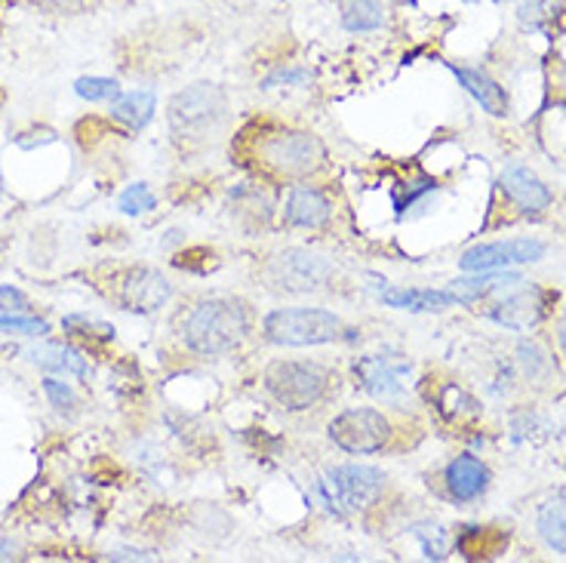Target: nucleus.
<instances>
[{
    "label": "nucleus",
    "mask_w": 566,
    "mask_h": 563,
    "mask_svg": "<svg viewBox=\"0 0 566 563\" xmlns=\"http://www.w3.org/2000/svg\"><path fill=\"white\" fill-rule=\"evenodd\" d=\"M31 361L50 373H74V376H90V364H86L84 352L77 348H69V345H43V348H34L31 352Z\"/></svg>",
    "instance_id": "nucleus-22"
},
{
    "label": "nucleus",
    "mask_w": 566,
    "mask_h": 563,
    "mask_svg": "<svg viewBox=\"0 0 566 563\" xmlns=\"http://www.w3.org/2000/svg\"><path fill=\"white\" fill-rule=\"evenodd\" d=\"M108 557L112 561H151V554H145V551H112Z\"/></svg>",
    "instance_id": "nucleus-33"
},
{
    "label": "nucleus",
    "mask_w": 566,
    "mask_h": 563,
    "mask_svg": "<svg viewBox=\"0 0 566 563\" xmlns=\"http://www.w3.org/2000/svg\"><path fill=\"white\" fill-rule=\"evenodd\" d=\"M329 216H333V200L321 188L298 183L286 191V200H283L286 226L314 231V228H324L329 222Z\"/></svg>",
    "instance_id": "nucleus-14"
},
{
    "label": "nucleus",
    "mask_w": 566,
    "mask_h": 563,
    "mask_svg": "<svg viewBox=\"0 0 566 563\" xmlns=\"http://www.w3.org/2000/svg\"><path fill=\"white\" fill-rule=\"evenodd\" d=\"M0 333H25V336H46L50 324L41 317H22L19 311H3L0 314Z\"/></svg>",
    "instance_id": "nucleus-29"
},
{
    "label": "nucleus",
    "mask_w": 566,
    "mask_h": 563,
    "mask_svg": "<svg viewBox=\"0 0 566 563\" xmlns=\"http://www.w3.org/2000/svg\"><path fill=\"white\" fill-rule=\"evenodd\" d=\"M382 302L388 309L400 311H443L462 305L450 286L447 290H397V286H388L382 293Z\"/></svg>",
    "instance_id": "nucleus-18"
},
{
    "label": "nucleus",
    "mask_w": 566,
    "mask_h": 563,
    "mask_svg": "<svg viewBox=\"0 0 566 563\" xmlns=\"http://www.w3.org/2000/svg\"><path fill=\"white\" fill-rule=\"evenodd\" d=\"M262 333L271 345L305 348V345H326L348 333L339 314L326 309H274L262 321Z\"/></svg>",
    "instance_id": "nucleus-5"
},
{
    "label": "nucleus",
    "mask_w": 566,
    "mask_h": 563,
    "mask_svg": "<svg viewBox=\"0 0 566 563\" xmlns=\"http://www.w3.org/2000/svg\"><path fill=\"white\" fill-rule=\"evenodd\" d=\"M443 487H447V496L453 499L455 505L478 502L490 487V468L478 456L462 452L443 468Z\"/></svg>",
    "instance_id": "nucleus-13"
},
{
    "label": "nucleus",
    "mask_w": 566,
    "mask_h": 563,
    "mask_svg": "<svg viewBox=\"0 0 566 563\" xmlns=\"http://www.w3.org/2000/svg\"><path fill=\"white\" fill-rule=\"evenodd\" d=\"M566 13V0H517V22L526 31H542Z\"/></svg>",
    "instance_id": "nucleus-24"
},
{
    "label": "nucleus",
    "mask_w": 566,
    "mask_h": 563,
    "mask_svg": "<svg viewBox=\"0 0 566 563\" xmlns=\"http://www.w3.org/2000/svg\"><path fill=\"white\" fill-rule=\"evenodd\" d=\"M505 545H509V533L499 526H462L455 533V549L462 551V557H468V561L495 557Z\"/></svg>",
    "instance_id": "nucleus-19"
},
{
    "label": "nucleus",
    "mask_w": 566,
    "mask_h": 563,
    "mask_svg": "<svg viewBox=\"0 0 566 563\" xmlns=\"http://www.w3.org/2000/svg\"><path fill=\"white\" fill-rule=\"evenodd\" d=\"M312 81V71L308 69H277V71H271L269 77L262 81V90H277V86H302V84H308Z\"/></svg>",
    "instance_id": "nucleus-31"
},
{
    "label": "nucleus",
    "mask_w": 566,
    "mask_h": 563,
    "mask_svg": "<svg viewBox=\"0 0 566 563\" xmlns=\"http://www.w3.org/2000/svg\"><path fill=\"white\" fill-rule=\"evenodd\" d=\"M3 311H29V299L15 286H0V314Z\"/></svg>",
    "instance_id": "nucleus-32"
},
{
    "label": "nucleus",
    "mask_w": 566,
    "mask_h": 563,
    "mask_svg": "<svg viewBox=\"0 0 566 563\" xmlns=\"http://www.w3.org/2000/svg\"><path fill=\"white\" fill-rule=\"evenodd\" d=\"M43 395L50 397V404L59 409V413H74L77 409V392L71 388L69 382H62V379H43Z\"/></svg>",
    "instance_id": "nucleus-30"
},
{
    "label": "nucleus",
    "mask_w": 566,
    "mask_h": 563,
    "mask_svg": "<svg viewBox=\"0 0 566 563\" xmlns=\"http://www.w3.org/2000/svg\"><path fill=\"white\" fill-rule=\"evenodd\" d=\"M250 157L271 179L305 183L317 169H324V142L302 129H269L250 139Z\"/></svg>",
    "instance_id": "nucleus-2"
},
{
    "label": "nucleus",
    "mask_w": 566,
    "mask_h": 563,
    "mask_svg": "<svg viewBox=\"0 0 566 563\" xmlns=\"http://www.w3.org/2000/svg\"><path fill=\"white\" fill-rule=\"evenodd\" d=\"M554 302H557V293L552 290L517 281L495 290L493 302L483 305V317H490L493 324L505 330H533L552 314Z\"/></svg>",
    "instance_id": "nucleus-8"
},
{
    "label": "nucleus",
    "mask_w": 566,
    "mask_h": 563,
    "mask_svg": "<svg viewBox=\"0 0 566 563\" xmlns=\"http://www.w3.org/2000/svg\"><path fill=\"white\" fill-rule=\"evenodd\" d=\"M339 376L317 361H274L262 373L265 395L286 413L317 409L336 392Z\"/></svg>",
    "instance_id": "nucleus-3"
},
{
    "label": "nucleus",
    "mask_w": 566,
    "mask_h": 563,
    "mask_svg": "<svg viewBox=\"0 0 566 563\" xmlns=\"http://www.w3.org/2000/svg\"><path fill=\"white\" fill-rule=\"evenodd\" d=\"M157 108V96L151 90H129L112 100V117L120 121L127 129H142L151 124Z\"/></svg>",
    "instance_id": "nucleus-20"
},
{
    "label": "nucleus",
    "mask_w": 566,
    "mask_h": 563,
    "mask_svg": "<svg viewBox=\"0 0 566 563\" xmlns=\"http://www.w3.org/2000/svg\"><path fill=\"white\" fill-rule=\"evenodd\" d=\"M453 74L459 77V84L465 86L468 93L478 100L483 112L493 114V117H509V93L502 86L495 84L493 77L481 69H462V65H453Z\"/></svg>",
    "instance_id": "nucleus-17"
},
{
    "label": "nucleus",
    "mask_w": 566,
    "mask_h": 563,
    "mask_svg": "<svg viewBox=\"0 0 566 563\" xmlns=\"http://www.w3.org/2000/svg\"><path fill=\"white\" fill-rule=\"evenodd\" d=\"M428 404L438 409L443 423L455 431H468L471 425L481 419V404L468 395L459 382H434V388H428Z\"/></svg>",
    "instance_id": "nucleus-16"
},
{
    "label": "nucleus",
    "mask_w": 566,
    "mask_h": 563,
    "mask_svg": "<svg viewBox=\"0 0 566 563\" xmlns=\"http://www.w3.org/2000/svg\"><path fill=\"white\" fill-rule=\"evenodd\" d=\"M502 195L524 212H542L552 207V188L538 179L536 173L524 164H509L502 169V179H499Z\"/></svg>",
    "instance_id": "nucleus-15"
},
{
    "label": "nucleus",
    "mask_w": 566,
    "mask_h": 563,
    "mask_svg": "<svg viewBox=\"0 0 566 563\" xmlns=\"http://www.w3.org/2000/svg\"><path fill=\"white\" fill-rule=\"evenodd\" d=\"M342 25L348 31H376L382 29L385 10L382 0H339Z\"/></svg>",
    "instance_id": "nucleus-23"
},
{
    "label": "nucleus",
    "mask_w": 566,
    "mask_h": 563,
    "mask_svg": "<svg viewBox=\"0 0 566 563\" xmlns=\"http://www.w3.org/2000/svg\"><path fill=\"white\" fill-rule=\"evenodd\" d=\"M560 112L566 114V96H564V100H560Z\"/></svg>",
    "instance_id": "nucleus-36"
},
{
    "label": "nucleus",
    "mask_w": 566,
    "mask_h": 563,
    "mask_svg": "<svg viewBox=\"0 0 566 563\" xmlns=\"http://www.w3.org/2000/svg\"><path fill=\"white\" fill-rule=\"evenodd\" d=\"M226 114L228 100L216 84L185 86L182 93L172 96L167 108L172 136L185 145H207L216 139L226 124Z\"/></svg>",
    "instance_id": "nucleus-4"
},
{
    "label": "nucleus",
    "mask_w": 566,
    "mask_h": 563,
    "mask_svg": "<svg viewBox=\"0 0 566 563\" xmlns=\"http://www.w3.org/2000/svg\"><path fill=\"white\" fill-rule=\"evenodd\" d=\"M62 326L69 330L71 336L77 338H102V342H108V338H114V326L108 324H99V321H93V317H86V314H69L65 321H62Z\"/></svg>",
    "instance_id": "nucleus-28"
},
{
    "label": "nucleus",
    "mask_w": 566,
    "mask_h": 563,
    "mask_svg": "<svg viewBox=\"0 0 566 563\" xmlns=\"http://www.w3.org/2000/svg\"><path fill=\"white\" fill-rule=\"evenodd\" d=\"M352 369L357 385L367 395H373L376 400H400L407 395V379H410L412 364L407 354L395 352V348H382L376 354H360Z\"/></svg>",
    "instance_id": "nucleus-9"
},
{
    "label": "nucleus",
    "mask_w": 566,
    "mask_h": 563,
    "mask_svg": "<svg viewBox=\"0 0 566 563\" xmlns=\"http://www.w3.org/2000/svg\"><path fill=\"white\" fill-rule=\"evenodd\" d=\"M112 296L124 311H133V314H155V311L164 309L172 299V286L155 268L136 265L124 268L120 274H114Z\"/></svg>",
    "instance_id": "nucleus-11"
},
{
    "label": "nucleus",
    "mask_w": 566,
    "mask_h": 563,
    "mask_svg": "<svg viewBox=\"0 0 566 563\" xmlns=\"http://www.w3.org/2000/svg\"><path fill=\"white\" fill-rule=\"evenodd\" d=\"M155 207H157L155 195H151V188H148L145 183L129 185L127 191L120 195V200H117V210L127 212V216H142V212L155 210Z\"/></svg>",
    "instance_id": "nucleus-27"
},
{
    "label": "nucleus",
    "mask_w": 566,
    "mask_h": 563,
    "mask_svg": "<svg viewBox=\"0 0 566 563\" xmlns=\"http://www.w3.org/2000/svg\"><path fill=\"white\" fill-rule=\"evenodd\" d=\"M15 557V542L13 539H3L0 535V561H13Z\"/></svg>",
    "instance_id": "nucleus-34"
},
{
    "label": "nucleus",
    "mask_w": 566,
    "mask_h": 563,
    "mask_svg": "<svg viewBox=\"0 0 566 563\" xmlns=\"http://www.w3.org/2000/svg\"><path fill=\"white\" fill-rule=\"evenodd\" d=\"M548 253V247L536 238H511V240H493V243H481L474 250H468L459 259L462 271H502V268L530 265L538 262Z\"/></svg>",
    "instance_id": "nucleus-12"
},
{
    "label": "nucleus",
    "mask_w": 566,
    "mask_h": 563,
    "mask_svg": "<svg viewBox=\"0 0 566 563\" xmlns=\"http://www.w3.org/2000/svg\"><path fill=\"white\" fill-rule=\"evenodd\" d=\"M188 352L200 357H222L253 336V309L234 296H212L191 302L176 321Z\"/></svg>",
    "instance_id": "nucleus-1"
},
{
    "label": "nucleus",
    "mask_w": 566,
    "mask_h": 563,
    "mask_svg": "<svg viewBox=\"0 0 566 563\" xmlns=\"http://www.w3.org/2000/svg\"><path fill=\"white\" fill-rule=\"evenodd\" d=\"M557 345H560L566 354V311H564V317L557 321Z\"/></svg>",
    "instance_id": "nucleus-35"
},
{
    "label": "nucleus",
    "mask_w": 566,
    "mask_h": 563,
    "mask_svg": "<svg viewBox=\"0 0 566 563\" xmlns=\"http://www.w3.org/2000/svg\"><path fill=\"white\" fill-rule=\"evenodd\" d=\"M536 526L548 549L566 554V493L552 496L545 505H538Z\"/></svg>",
    "instance_id": "nucleus-21"
},
{
    "label": "nucleus",
    "mask_w": 566,
    "mask_h": 563,
    "mask_svg": "<svg viewBox=\"0 0 566 563\" xmlns=\"http://www.w3.org/2000/svg\"><path fill=\"white\" fill-rule=\"evenodd\" d=\"M385 487H388V478L369 465H336L321 478L324 502L342 514H357V511L379 505Z\"/></svg>",
    "instance_id": "nucleus-7"
},
{
    "label": "nucleus",
    "mask_w": 566,
    "mask_h": 563,
    "mask_svg": "<svg viewBox=\"0 0 566 563\" xmlns=\"http://www.w3.org/2000/svg\"><path fill=\"white\" fill-rule=\"evenodd\" d=\"M517 366H521V373H524L526 382H536V385H542V382L552 379L554 373V361L552 354L545 352L538 342H530V338H524V342H517Z\"/></svg>",
    "instance_id": "nucleus-25"
},
{
    "label": "nucleus",
    "mask_w": 566,
    "mask_h": 563,
    "mask_svg": "<svg viewBox=\"0 0 566 563\" xmlns=\"http://www.w3.org/2000/svg\"><path fill=\"white\" fill-rule=\"evenodd\" d=\"M74 93L86 102H112L120 96V84L112 77H77Z\"/></svg>",
    "instance_id": "nucleus-26"
},
{
    "label": "nucleus",
    "mask_w": 566,
    "mask_h": 563,
    "mask_svg": "<svg viewBox=\"0 0 566 563\" xmlns=\"http://www.w3.org/2000/svg\"><path fill=\"white\" fill-rule=\"evenodd\" d=\"M391 416L376 407H348L329 423V440L348 456H376L395 444Z\"/></svg>",
    "instance_id": "nucleus-6"
},
{
    "label": "nucleus",
    "mask_w": 566,
    "mask_h": 563,
    "mask_svg": "<svg viewBox=\"0 0 566 563\" xmlns=\"http://www.w3.org/2000/svg\"><path fill=\"white\" fill-rule=\"evenodd\" d=\"M269 278L290 293H314L336 281V265L308 250H283L269 262Z\"/></svg>",
    "instance_id": "nucleus-10"
}]
</instances>
